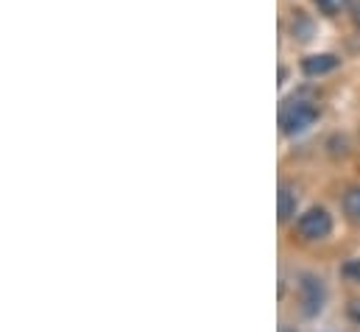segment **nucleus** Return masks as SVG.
I'll return each mask as SVG.
<instances>
[{
	"label": "nucleus",
	"instance_id": "10",
	"mask_svg": "<svg viewBox=\"0 0 360 332\" xmlns=\"http://www.w3.org/2000/svg\"><path fill=\"white\" fill-rule=\"evenodd\" d=\"M347 313H349V319H352L355 324H360V299H355V302L347 307Z\"/></svg>",
	"mask_w": 360,
	"mask_h": 332
},
{
	"label": "nucleus",
	"instance_id": "5",
	"mask_svg": "<svg viewBox=\"0 0 360 332\" xmlns=\"http://www.w3.org/2000/svg\"><path fill=\"white\" fill-rule=\"evenodd\" d=\"M276 204H279V221L285 224V221H290L293 215H296V193L288 187V184H282L279 187V196H276Z\"/></svg>",
	"mask_w": 360,
	"mask_h": 332
},
{
	"label": "nucleus",
	"instance_id": "2",
	"mask_svg": "<svg viewBox=\"0 0 360 332\" xmlns=\"http://www.w3.org/2000/svg\"><path fill=\"white\" fill-rule=\"evenodd\" d=\"M296 232H299L304 241H324V238H330V232H333V218H330L327 210L313 207V210H307V212L296 221Z\"/></svg>",
	"mask_w": 360,
	"mask_h": 332
},
{
	"label": "nucleus",
	"instance_id": "8",
	"mask_svg": "<svg viewBox=\"0 0 360 332\" xmlns=\"http://www.w3.org/2000/svg\"><path fill=\"white\" fill-rule=\"evenodd\" d=\"M349 0H316V6L324 11V14H338Z\"/></svg>",
	"mask_w": 360,
	"mask_h": 332
},
{
	"label": "nucleus",
	"instance_id": "11",
	"mask_svg": "<svg viewBox=\"0 0 360 332\" xmlns=\"http://www.w3.org/2000/svg\"><path fill=\"white\" fill-rule=\"evenodd\" d=\"M352 17H355V23L360 25V0L355 3V6H352Z\"/></svg>",
	"mask_w": 360,
	"mask_h": 332
},
{
	"label": "nucleus",
	"instance_id": "9",
	"mask_svg": "<svg viewBox=\"0 0 360 332\" xmlns=\"http://www.w3.org/2000/svg\"><path fill=\"white\" fill-rule=\"evenodd\" d=\"M344 274H347V276H352V279H358V282H360V260L349 262V265H344Z\"/></svg>",
	"mask_w": 360,
	"mask_h": 332
},
{
	"label": "nucleus",
	"instance_id": "3",
	"mask_svg": "<svg viewBox=\"0 0 360 332\" xmlns=\"http://www.w3.org/2000/svg\"><path fill=\"white\" fill-rule=\"evenodd\" d=\"M299 293H302V310H304V316H319L324 310L327 288H324V282L319 276L304 274L302 282H299Z\"/></svg>",
	"mask_w": 360,
	"mask_h": 332
},
{
	"label": "nucleus",
	"instance_id": "6",
	"mask_svg": "<svg viewBox=\"0 0 360 332\" xmlns=\"http://www.w3.org/2000/svg\"><path fill=\"white\" fill-rule=\"evenodd\" d=\"M290 31H293V37H299L302 42L313 39V23H310L302 11H296V17H293V23H290Z\"/></svg>",
	"mask_w": 360,
	"mask_h": 332
},
{
	"label": "nucleus",
	"instance_id": "7",
	"mask_svg": "<svg viewBox=\"0 0 360 332\" xmlns=\"http://www.w3.org/2000/svg\"><path fill=\"white\" fill-rule=\"evenodd\" d=\"M344 210L352 221H360V187H352L347 196H344Z\"/></svg>",
	"mask_w": 360,
	"mask_h": 332
},
{
	"label": "nucleus",
	"instance_id": "1",
	"mask_svg": "<svg viewBox=\"0 0 360 332\" xmlns=\"http://www.w3.org/2000/svg\"><path fill=\"white\" fill-rule=\"evenodd\" d=\"M319 120V109L307 101H293L279 112V126L285 134H302Z\"/></svg>",
	"mask_w": 360,
	"mask_h": 332
},
{
	"label": "nucleus",
	"instance_id": "4",
	"mask_svg": "<svg viewBox=\"0 0 360 332\" xmlns=\"http://www.w3.org/2000/svg\"><path fill=\"white\" fill-rule=\"evenodd\" d=\"M335 68H338V56H333V53H316V56H307L302 62L304 76H324Z\"/></svg>",
	"mask_w": 360,
	"mask_h": 332
}]
</instances>
